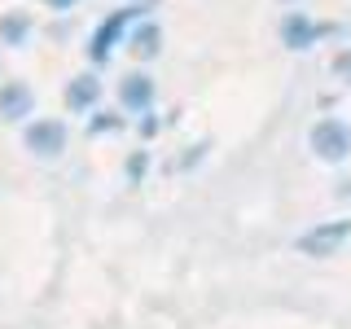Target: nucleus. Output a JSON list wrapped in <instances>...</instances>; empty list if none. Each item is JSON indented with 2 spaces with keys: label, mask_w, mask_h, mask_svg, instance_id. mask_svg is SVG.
Masks as SVG:
<instances>
[{
  "label": "nucleus",
  "mask_w": 351,
  "mask_h": 329,
  "mask_svg": "<svg viewBox=\"0 0 351 329\" xmlns=\"http://www.w3.org/2000/svg\"><path fill=\"white\" fill-rule=\"evenodd\" d=\"M347 237H351V219H343V224H316L299 237V250L312 255V259H325V255H334Z\"/></svg>",
  "instance_id": "5"
},
{
  "label": "nucleus",
  "mask_w": 351,
  "mask_h": 329,
  "mask_svg": "<svg viewBox=\"0 0 351 329\" xmlns=\"http://www.w3.org/2000/svg\"><path fill=\"white\" fill-rule=\"evenodd\" d=\"M128 49L132 53H136V58H158V53H162V27H158V22H132V31H128Z\"/></svg>",
  "instance_id": "9"
},
{
  "label": "nucleus",
  "mask_w": 351,
  "mask_h": 329,
  "mask_svg": "<svg viewBox=\"0 0 351 329\" xmlns=\"http://www.w3.org/2000/svg\"><path fill=\"white\" fill-rule=\"evenodd\" d=\"M66 141H71V132L62 119H27V127H22V145L36 158H62Z\"/></svg>",
  "instance_id": "2"
},
{
  "label": "nucleus",
  "mask_w": 351,
  "mask_h": 329,
  "mask_svg": "<svg viewBox=\"0 0 351 329\" xmlns=\"http://www.w3.org/2000/svg\"><path fill=\"white\" fill-rule=\"evenodd\" d=\"M307 145L316 149V158L343 162L347 154H351V127L343 123V119H321V123L307 132Z\"/></svg>",
  "instance_id": "3"
},
{
  "label": "nucleus",
  "mask_w": 351,
  "mask_h": 329,
  "mask_svg": "<svg viewBox=\"0 0 351 329\" xmlns=\"http://www.w3.org/2000/svg\"><path fill=\"white\" fill-rule=\"evenodd\" d=\"M119 106L128 110V114H149L154 106V80L145 71H132L123 84H119Z\"/></svg>",
  "instance_id": "6"
},
{
  "label": "nucleus",
  "mask_w": 351,
  "mask_h": 329,
  "mask_svg": "<svg viewBox=\"0 0 351 329\" xmlns=\"http://www.w3.org/2000/svg\"><path fill=\"white\" fill-rule=\"evenodd\" d=\"M141 18V5H128V9H114L101 27L93 31V40H88V62L93 66H106L110 58H114V49L119 44H128V31H132V22Z\"/></svg>",
  "instance_id": "1"
},
{
  "label": "nucleus",
  "mask_w": 351,
  "mask_h": 329,
  "mask_svg": "<svg viewBox=\"0 0 351 329\" xmlns=\"http://www.w3.org/2000/svg\"><path fill=\"white\" fill-rule=\"evenodd\" d=\"M321 36H329V27L325 22H312L307 14H290L281 22V44L285 49H312Z\"/></svg>",
  "instance_id": "7"
},
{
  "label": "nucleus",
  "mask_w": 351,
  "mask_h": 329,
  "mask_svg": "<svg viewBox=\"0 0 351 329\" xmlns=\"http://www.w3.org/2000/svg\"><path fill=\"white\" fill-rule=\"evenodd\" d=\"M31 114H36V88L22 80L0 84V119L5 123H27Z\"/></svg>",
  "instance_id": "4"
},
{
  "label": "nucleus",
  "mask_w": 351,
  "mask_h": 329,
  "mask_svg": "<svg viewBox=\"0 0 351 329\" xmlns=\"http://www.w3.org/2000/svg\"><path fill=\"white\" fill-rule=\"evenodd\" d=\"M31 36H36V22H31V14L14 9V14L0 18V44H9V49H27Z\"/></svg>",
  "instance_id": "10"
},
{
  "label": "nucleus",
  "mask_w": 351,
  "mask_h": 329,
  "mask_svg": "<svg viewBox=\"0 0 351 329\" xmlns=\"http://www.w3.org/2000/svg\"><path fill=\"white\" fill-rule=\"evenodd\" d=\"M97 101H101V80H97V75H75V80L66 84V110H71V114H88Z\"/></svg>",
  "instance_id": "8"
},
{
  "label": "nucleus",
  "mask_w": 351,
  "mask_h": 329,
  "mask_svg": "<svg viewBox=\"0 0 351 329\" xmlns=\"http://www.w3.org/2000/svg\"><path fill=\"white\" fill-rule=\"evenodd\" d=\"M75 5H80V0H44V9H53V14H71Z\"/></svg>",
  "instance_id": "11"
}]
</instances>
